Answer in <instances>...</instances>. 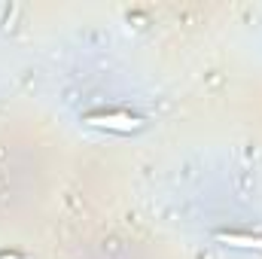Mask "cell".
<instances>
[{
	"instance_id": "7a4b0ae2",
	"label": "cell",
	"mask_w": 262,
	"mask_h": 259,
	"mask_svg": "<svg viewBox=\"0 0 262 259\" xmlns=\"http://www.w3.org/2000/svg\"><path fill=\"white\" fill-rule=\"evenodd\" d=\"M216 241L238 250H262V235H247V232H216Z\"/></svg>"
},
{
	"instance_id": "6da1fadb",
	"label": "cell",
	"mask_w": 262,
	"mask_h": 259,
	"mask_svg": "<svg viewBox=\"0 0 262 259\" xmlns=\"http://www.w3.org/2000/svg\"><path fill=\"white\" fill-rule=\"evenodd\" d=\"M82 122L92 125V128H107V131H119V134H131V131L143 128V119L128 113V110H98V113H85Z\"/></svg>"
},
{
	"instance_id": "3957f363",
	"label": "cell",
	"mask_w": 262,
	"mask_h": 259,
	"mask_svg": "<svg viewBox=\"0 0 262 259\" xmlns=\"http://www.w3.org/2000/svg\"><path fill=\"white\" fill-rule=\"evenodd\" d=\"M0 259H28V256H21V253H0Z\"/></svg>"
}]
</instances>
